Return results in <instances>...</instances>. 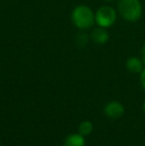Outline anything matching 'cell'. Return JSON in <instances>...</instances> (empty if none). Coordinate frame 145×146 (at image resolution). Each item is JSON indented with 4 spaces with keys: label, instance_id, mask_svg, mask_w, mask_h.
<instances>
[{
    "label": "cell",
    "instance_id": "6da1fadb",
    "mask_svg": "<svg viewBox=\"0 0 145 146\" xmlns=\"http://www.w3.org/2000/svg\"><path fill=\"white\" fill-rule=\"evenodd\" d=\"M71 19L73 25L81 30L89 29L95 22V13L85 5H79L73 8L71 14Z\"/></svg>",
    "mask_w": 145,
    "mask_h": 146
},
{
    "label": "cell",
    "instance_id": "7a4b0ae2",
    "mask_svg": "<svg viewBox=\"0 0 145 146\" xmlns=\"http://www.w3.org/2000/svg\"><path fill=\"white\" fill-rule=\"evenodd\" d=\"M117 9L127 22H137L142 17V4L139 0H118Z\"/></svg>",
    "mask_w": 145,
    "mask_h": 146
},
{
    "label": "cell",
    "instance_id": "3957f363",
    "mask_svg": "<svg viewBox=\"0 0 145 146\" xmlns=\"http://www.w3.org/2000/svg\"><path fill=\"white\" fill-rule=\"evenodd\" d=\"M95 23L103 28L111 27L116 21V11L109 6L99 8L95 14Z\"/></svg>",
    "mask_w": 145,
    "mask_h": 146
},
{
    "label": "cell",
    "instance_id": "277c9868",
    "mask_svg": "<svg viewBox=\"0 0 145 146\" xmlns=\"http://www.w3.org/2000/svg\"><path fill=\"white\" fill-rule=\"evenodd\" d=\"M103 111H105V114L109 117V118L117 119L123 115L125 110H124V106L121 102L113 100V102H109V104L105 106Z\"/></svg>",
    "mask_w": 145,
    "mask_h": 146
},
{
    "label": "cell",
    "instance_id": "5b68a950",
    "mask_svg": "<svg viewBox=\"0 0 145 146\" xmlns=\"http://www.w3.org/2000/svg\"><path fill=\"white\" fill-rule=\"evenodd\" d=\"M91 40L95 43L99 45H105L109 42V34L107 31V28H103V27H97L95 28L93 30L91 34Z\"/></svg>",
    "mask_w": 145,
    "mask_h": 146
},
{
    "label": "cell",
    "instance_id": "8992f818",
    "mask_svg": "<svg viewBox=\"0 0 145 146\" xmlns=\"http://www.w3.org/2000/svg\"><path fill=\"white\" fill-rule=\"evenodd\" d=\"M125 67L130 73L140 74L144 69V63L142 59H139L137 57H129L126 60Z\"/></svg>",
    "mask_w": 145,
    "mask_h": 146
},
{
    "label": "cell",
    "instance_id": "52a82bcc",
    "mask_svg": "<svg viewBox=\"0 0 145 146\" xmlns=\"http://www.w3.org/2000/svg\"><path fill=\"white\" fill-rule=\"evenodd\" d=\"M85 141L83 135L79 134H71L65 139L64 146H85Z\"/></svg>",
    "mask_w": 145,
    "mask_h": 146
},
{
    "label": "cell",
    "instance_id": "ba28073f",
    "mask_svg": "<svg viewBox=\"0 0 145 146\" xmlns=\"http://www.w3.org/2000/svg\"><path fill=\"white\" fill-rule=\"evenodd\" d=\"M93 130V123L89 120L83 121L79 126V134L83 135V136H85V135H89Z\"/></svg>",
    "mask_w": 145,
    "mask_h": 146
},
{
    "label": "cell",
    "instance_id": "9c48e42d",
    "mask_svg": "<svg viewBox=\"0 0 145 146\" xmlns=\"http://www.w3.org/2000/svg\"><path fill=\"white\" fill-rule=\"evenodd\" d=\"M87 40H89V37H87V34H79L77 36V43L79 46L83 47L85 45L87 44Z\"/></svg>",
    "mask_w": 145,
    "mask_h": 146
},
{
    "label": "cell",
    "instance_id": "30bf717a",
    "mask_svg": "<svg viewBox=\"0 0 145 146\" xmlns=\"http://www.w3.org/2000/svg\"><path fill=\"white\" fill-rule=\"evenodd\" d=\"M140 84H141L142 88L145 90V68L143 69V71L140 73Z\"/></svg>",
    "mask_w": 145,
    "mask_h": 146
},
{
    "label": "cell",
    "instance_id": "8fae6325",
    "mask_svg": "<svg viewBox=\"0 0 145 146\" xmlns=\"http://www.w3.org/2000/svg\"><path fill=\"white\" fill-rule=\"evenodd\" d=\"M141 59H142V61H143V63L145 65V43L143 44L142 49H141Z\"/></svg>",
    "mask_w": 145,
    "mask_h": 146
},
{
    "label": "cell",
    "instance_id": "7c38bea8",
    "mask_svg": "<svg viewBox=\"0 0 145 146\" xmlns=\"http://www.w3.org/2000/svg\"><path fill=\"white\" fill-rule=\"evenodd\" d=\"M142 110H143V111H144V113H145V100H144L143 104H142Z\"/></svg>",
    "mask_w": 145,
    "mask_h": 146
},
{
    "label": "cell",
    "instance_id": "4fadbf2b",
    "mask_svg": "<svg viewBox=\"0 0 145 146\" xmlns=\"http://www.w3.org/2000/svg\"><path fill=\"white\" fill-rule=\"evenodd\" d=\"M105 1H107V2H111V1H113V0H105Z\"/></svg>",
    "mask_w": 145,
    "mask_h": 146
}]
</instances>
